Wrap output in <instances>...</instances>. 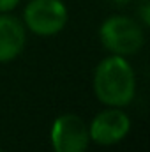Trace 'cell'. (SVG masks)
<instances>
[{
  "instance_id": "obj_1",
  "label": "cell",
  "mask_w": 150,
  "mask_h": 152,
  "mask_svg": "<svg viewBox=\"0 0 150 152\" xmlns=\"http://www.w3.org/2000/svg\"><path fill=\"white\" fill-rule=\"evenodd\" d=\"M94 94L104 106L125 108L136 96V75L125 57L110 55L94 71Z\"/></svg>"
},
{
  "instance_id": "obj_2",
  "label": "cell",
  "mask_w": 150,
  "mask_h": 152,
  "mask_svg": "<svg viewBox=\"0 0 150 152\" xmlns=\"http://www.w3.org/2000/svg\"><path fill=\"white\" fill-rule=\"evenodd\" d=\"M99 41L111 55L129 57L143 48L145 32L138 20L124 14H113L99 27Z\"/></svg>"
},
{
  "instance_id": "obj_3",
  "label": "cell",
  "mask_w": 150,
  "mask_h": 152,
  "mask_svg": "<svg viewBox=\"0 0 150 152\" xmlns=\"http://www.w3.org/2000/svg\"><path fill=\"white\" fill-rule=\"evenodd\" d=\"M69 20L67 7L62 0H30L23 11V25L39 37L60 34Z\"/></svg>"
},
{
  "instance_id": "obj_4",
  "label": "cell",
  "mask_w": 150,
  "mask_h": 152,
  "mask_svg": "<svg viewBox=\"0 0 150 152\" xmlns=\"http://www.w3.org/2000/svg\"><path fill=\"white\" fill-rule=\"evenodd\" d=\"M50 142L53 152H85L90 143L88 126L79 115L62 113L51 124Z\"/></svg>"
},
{
  "instance_id": "obj_5",
  "label": "cell",
  "mask_w": 150,
  "mask_h": 152,
  "mask_svg": "<svg viewBox=\"0 0 150 152\" xmlns=\"http://www.w3.org/2000/svg\"><path fill=\"white\" fill-rule=\"evenodd\" d=\"M131 131V118L122 108L106 106V110L99 112L88 126L90 142L110 147L122 142Z\"/></svg>"
},
{
  "instance_id": "obj_6",
  "label": "cell",
  "mask_w": 150,
  "mask_h": 152,
  "mask_svg": "<svg viewBox=\"0 0 150 152\" xmlns=\"http://www.w3.org/2000/svg\"><path fill=\"white\" fill-rule=\"evenodd\" d=\"M27 44V28L9 12L0 14V64L14 60Z\"/></svg>"
},
{
  "instance_id": "obj_7",
  "label": "cell",
  "mask_w": 150,
  "mask_h": 152,
  "mask_svg": "<svg viewBox=\"0 0 150 152\" xmlns=\"http://www.w3.org/2000/svg\"><path fill=\"white\" fill-rule=\"evenodd\" d=\"M149 9H150L149 0H143V2H141V5H140V16H141V23H143L145 27L150 25V12H149Z\"/></svg>"
},
{
  "instance_id": "obj_8",
  "label": "cell",
  "mask_w": 150,
  "mask_h": 152,
  "mask_svg": "<svg viewBox=\"0 0 150 152\" xmlns=\"http://www.w3.org/2000/svg\"><path fill=\"white\" fill-rule=\"evenodd\" d=\"M20 2H21V0H0V14L14 11V9L20 5Z\"/></svg>"
},
{
  "instance_id": "obj_9",
  "label": "cell",
  "mask_w": 150,
  "mask_h": 152,
  "mask_svg": "<svg viewBox=\"0 0 150 152\" xmlns=\"http://www.w3.org/2000/svg\"><path fill=\"white\" fill-rule=\"evenodd\" d=\"M110 2H113L115 5H127L131 0H110Z\"/></svg>"
},
{
  "instance_id": "obj_10",
  "label": "cell",
  "mask_w": 150,
  "mask_h": 152,
  "mask_svg": "<svg viewBox=\"0 0 150 152\" xmlns=\"http://www.w3.org/2000/svg\"><path fill=\"white\" fill-rule=\"evenodd\" d=\"M0 152H4V151H2V149H0Z\"/></svg>"
}]
</instances>
